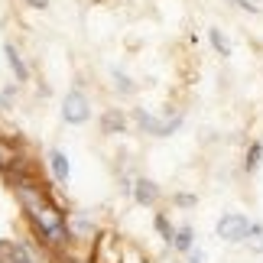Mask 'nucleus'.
Listing matches in <instances>:
<instances>
[{"mask_svg":"<svg viewBox=\"0 0 263 263\" xmlns=\"http://www.w3.org/2000/svg\"><path fill=\"white\" fill-rule=\"evenodd\" d=\"M0 250H4V260L7 263H36L33 254H29L23 244H0Z\"/></svg>","mask_w":263,"mask_h":263,"instance_id":"0eeeda50","label":"nucleus"},{"mask_svg":"<svg viewBox=\"0 0 263 263\" xmlns=\"http://www.w3.org/2000/svg\"><path fill=\"white\" fill-rule=\"evenodd\" d=\"M250 221L247 215H240V211H228V215L218 218L215 224V234L221 240H228V244H247V234H250Z\"/></svg>","mask_w":263,"mask_h":263,"instance_id":"f03ea898","label":"nucleus"},{"mask_svg":"<svg viewBox=\"0 0 263 263\" xmlns=\"http://www.w3.org/2000/svg\"><path fill=\"white\" fill-rule=\"evenodd\" d=\"M62 117H65V124H85V120L91 117V104H88V98H85L82 88H72L65 95Z\"/></svg>","mask_w":263,"mask_h":263,"instance_id":"7ed1b4c3","label":"nucleus"},{"mask_svg":"<svg viewBox=\"0 0 263 263\" xmlns=\"http://www.w3.org/2000/svg\"><path fill=\"white\" fill-rule=\"evenodd\" d=\"M88 231H91V224H88V221H85V218H75V231H72V234H78V237H85Z\"/></svg>","mask_w":263,"mask_h":263,"instance_id":"a211bd4d","label":"nucleus"},{"mask_svg":"<svg viewBox=\"0 0 263 263\" xmlns=\"http://www.w3.org/2000/svg\"><path fill=\"white\" fill-rule=\"evenodd\" d=\"M29 4H33V7H39V10H43V7H49V0H29Z\"/></svg>","mask_w":263,"mask_h":263,"instance_id":"412c9836","label":"nucleus"},{"mask_svg":"<svg viewBox=\"0 0 263 263\" xmlns=\"http://www.w3.org/2000/svg\"><path fill=\"white\" fill-rule=\"evenodd\" d=\"M16 195H20V205L26 208V215L33 218V224L43 231L52 244H68V240L75 237L72 228H68V221H65V211H59V205L49 201L39 185H33V182H26V179H16Z\"/></svg>","mask_w":263,"mask_h":263,"instance_id":"f257e3e1","label":"nucleus"},{"mask_svg":"<svg viewBox=\"0 0 263 263\" xmlns=\"http://www.w3.org/2000/svg\"><path fill=\"white\" fill-rule=\"evenodd\" d=\"M179 254H192L195 250V231H192L189 224L185 228H179V234H176V244H173Z\"/></svg>","mask_w":263,"mask_h":263,"instance_id":"1a4fd4ad","label":"nucleus"},{"mask_svg":"<svg viewBox=\"0 0 263 263\" xmlns=\"http://www.w3.org/2000/svg\"><path fill=\"white\" fill-rule=\"evenodd\" d=\"M49 166H52V179L59 185H68V176H72V166H68V159L62 149H49Z\"/></svg>","mask_w":263,"mask_h":263,"instance_id":"39448f33","label":"nucleus"},{"mask_svg":"<svg viewBox=\"0 0 263 263\" xmlns=\"http://www.w3.org/2000/svg\"><path fill=\"white\" fill-rule=\"evenodd\" d=\"M101 127H104V134H120V130H124V114H117V110H107L104 120H101Z\"/></svg>","mask_w":263,"mask_h":263,"instance_id":"ddd939ff","label":"nucleus"},{"mask_svg":"<svg viewBox=\"0 0 263 263\" xmlns=\"http://www.w3.org/2000/svg\"><path fill=\"white\" fill-rule=\"evenodd\" d=\"M208 39H211V46H215V52H218L221 59L231 55V43L224 39V33H221V29H208Z\"/></svg>","mask_w":263,"mask_h":263,"instance_id":"f8f14e48","label":"nucleus"},{"mask_svg":"<svg viewBox=\"0 0 263 263\" xmlns=\"http://www.w3.org/2000/svg\"><path fill=\"white\" fill-rule=\"evenodd\" d=\"M137 124L153 137H169V134H176L182 127V114H176L173 120H156L153 114H146V110H137Z\"/></svg>","mask_w":263,"mask_h":263,"instance_id":"20e7f679","label":"nucleus"},{"mask_svg":"<svg viewBox=\"0 0 263 263\" xmlns=\"http://www.w3.org/2000/svg\"><path fill=\"white\" fill-rule=\"evenodd\" d=\"M153 224H156V231H159V234H163V240H166V244L173 247V244H176V234H179V231H176L173 224H169V218L163 215V211H159V215L153 218Z\"/></svg>","mask_w":263,"mask_h":263,"instance_id":"9b49d317","label":"nucleus"},{"mask_svg":"<svg viewBox=\"0 0 263 263\" xmlns=\"http://www.w3.org/2000/svg\"><path fill=\"white\" fill-rule=\"evenodd\" d=\"M176 205H179V208H192V205H195V195H189V192H179V195H176Z\"/></svg>","mask_w":263,"mask_h":263,"instance_id":"f3484780","label":"nucleus"},{"mask_svg":"<svg viewBox=\"0 0 263 263\" xmlns=\"http://www.w3.org/2000/svg\"><path fill=\"white\" fill-rule=\"evenodd\" d=\"M247 247H250V250H257V254H263V221H254V224H250Z\"/></svg>","mask_w":263,"mask_h":263,"instance_id":"4468645a","label":"nucleus"},{"mask_svg":"<svg viewBox=\"0 0 263 263\" xmlns=\"http://www.w3.org/2000/svg\"><path fill=\"white\" fill-rule=\"evenodd\" d=\"M114 85L124 91V95H134V82H130V78L124 75V72H114Z\"/></svg>","mask_w":263,"mask_h":263,"instance_id":"dca6fc26","label":"nucleus"},{"mask_svg":"<svg viewBox=\"0 0 263 263\" xmlns=\"http://www.w3.org/2000/svg\"><path fill=\"white\" fill-rule=\"evenodd\" d=\"M231 4H234V7H240V10H247V13H257V4H250V0H231Z\"/></svg>","mask_w":263,"mask_h":263,"instance_id":"6ab92c4d","label":"nucleus"},{"mask_svg":"<svg viewBox=\"0 0 263 263\" xmlns=\"http://www.w3.org/2000/svg\"><path fill=\"white\" fill-rule=\"evenodd\" d=\"M13 163H16V153H13L7 143H0V169H10Z\"/></svg>","mask_w":263,"mask_h":263,"instance_id":"2eb2a0df","label":"nucleus"},{"mask_svg":"<svg viewBox=\"0 0 263 263\" xmlns=\"http://www.w3.org/2000/svg\"><path fill=\"white\" fill-rule=\"evenodd\" d=\"M189 263H205V254H201V250H192V254H189Z\"/></svg>","mask_w":263,"mask_h":263,"instance_id":"aec40b11","label":"nucleus"},{"mask_svg":"<svg viewBox=\"0 0 263 263\" xmlns=\"http://www.w3.org/2000/svg\"><path fill=\"white\" fill-rule=\"evenodd\" d=\"M263 163V143H250L247 156H244V173H257Z\"/></svg>","mask_w":263,"mask_h":263,"instance_id":"9d476101","label":"nucleus"},{"mask_svg":"<svg viewBox=\"0 0 263 263\" xmlns=\"http://www.w3.org/2000/svg\"><path fill=\"white\" fill-rule=\"evenodd\" d=\"M4 55H7V62H10V68L16 72V78H20V82H26V78H29V68H26V62H23V59H20V52L13 49V43H7V46H4Z\"/></svg>","mask_w":263,"mask_h":263,"instance_id":"6e6552de","label":"nucleus"},{"mask_svg":"<svg viewBox=\"0 0 263 263\" xmlns=\"http://www.w3.org/2000/svg\"><path fill=\"white\" fill-rule=\"evenodd\" d=\"M134 198L140 201V205H153V201L159 198L156 182H149V179H137V182H134Z\"/></svg>","mask_w":263,"mask_h":263,"instance_id":"423d86ee","label":"nucleus"}]
</instances>
